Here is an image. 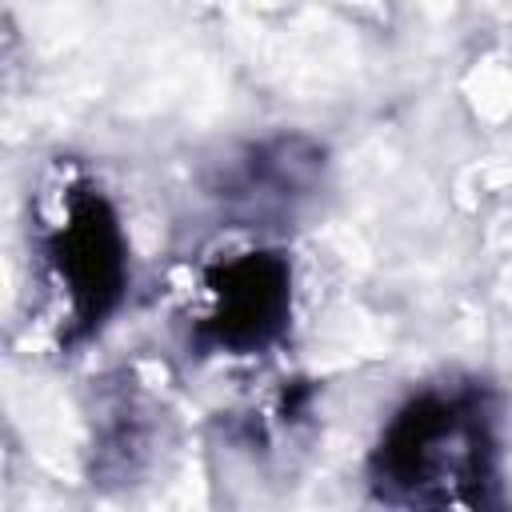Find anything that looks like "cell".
Wrapping results in <instances>:
<instances>
[{"instance_id":"3957f363","label":"cell","mask_w":512,"mask_h":512,"mask_svg":"<svg viewBox=\"0 0 512 512\" xmlns=\"http://www.w3.org/2000/svg\"><path fill=\"white\" fill-rule=\"evenodd\" d=\"M288 264L276 252H248L224 264L212 280L216 308L208 332L220 348H260L268 344L288 316Z\"/></svg>"},{"instance_id":"6da1fadb","label":"cell","mask_w":512,"mask_h":512,"mask_svg":"<svg viewBox=\"0 0 512 512\" xmlns=\"http://www.w3.org/2000/svg\"><path fill=\"white\" fill-rule=\"evenodd\" d=\"M384 500L408 512H504L496 432L476 392H428L396 412L372 456Z\"/></svg>"},{"instance_id":"7a4b0ae2","label":"cell","mask_w":512,"mask_h":512,"mask_svg":"<svg viewBox=\"0 0 512 512\" xmlns=\"http://www.w3.org/2000/svg\"><path fill=\"white\" fill-rule=\"evenodd\" d=\"M52 268L80 324H100L124 288V236L96 192H76L52 232Z\"/></svg>"}]
</instances>
